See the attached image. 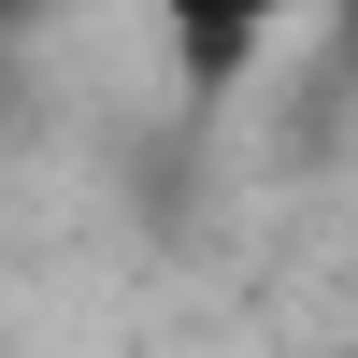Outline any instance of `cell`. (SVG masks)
<instances>
[{"label":"cell","instance_id":"6da1fadb","mask_svg":"<svg viewBox=\"0 0 358 358\" xmlns=\"http://www.w3.org/2000/svg\"><path fill=\"white\" fill-rule=\"evenodd\" d=\"M143 15H158V43H172L187 86H244L258 57H287L315 15H344V0H143Z\"/></svg>","mask_w":358,"mask_h":358}]
</instances>
